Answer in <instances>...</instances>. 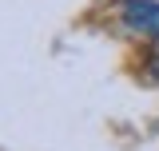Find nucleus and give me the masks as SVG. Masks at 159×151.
Instances as JSON below:
<instances>
[{"instance_id": "f257e3e1", "label": "nucleus", "mask_w": 159, "mask_h": 151, "mask_svg": "<svg viewBox=\"0 0 159 151\" xmlns=\"http://www.w3.org/2000/svg\"><path fill=\"white\" fill-rule=\"evenodd\" d=\"M119 24L135 36L159 40V0H119Z\"/></svg>"}]
</instances>
